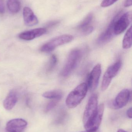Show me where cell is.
<instances>
[{"label": "cell", "instance_id": "6da1fadb", "mask_svg": "<svg viewBox=\"0 0 132 132\" xmlns=\"http://www.w3.org/2000/svg\"><path fill=\"white\" fill-rule=\"evenodd\" d=\"M88 87L85 83L77 86L67 96L66 103L69 108H74L80 104L87 93Z\"/></svg>", "mask_w": 132, "mask_h": 132}, {"label": "cell", "instance_id": "7a4b0ae2", "mask_svg": "<svg viewBox=\"0 0 132 132\" xmlns=\"http://www.w3.org/2000/svg\"><path fill=\"white\" fill-rule=\"evenodd\" d=\"M81 54L80 50L78 49L74 50L71 52L61 71V75L63 77H67L73 72L80 60Z\"/></svg>", "mask_w": 132, "mask_h": 132}, {"label": "cell", "instance_id": "3957f363", "mask_svg": "<svg viewBox=\"0 0 132 132\" xmlns=\"http://www.w3.org/2000/svg\"><path fill=\"white\" fill-rule=\"evenodd\" d=\"M73 39L72 35H64L53 38L43 45L40 48L41 52L49 53L54 50L57 47L71 42Z\"/></svg>", "mask_w": 132, "mask_h": 132}, {"label": "cell", "instance_id": "277c9868", "mask_svg": "<svg viewBox=\"0 0 132 132\" xmlns=\"http://www.w3.org/2000/svg\"><path fill=\"white\" fill-rule=\"evenodd\" d=\"M97 95H92L88 100L83 116V122L85 125L96 115L98 109Z\"/></svg>", "mask_w": 132, "mask_h": 132}, {"label": "cell", "instance_id": "5b68a950", "mask_svg": "<svg viewBox=\"0 0 132 132\" xmlns=\"http://www.w3.org/2000/svg\"><path fill=\"white\" fill-rule=\"evenodd\" d=\"M122 62L118 60L114 64L109 67L105 71L102 80L101 89L103 91L106 90L110 85L112 78L117 75L121 67Z\"/></svg>", "mask_w": 132, "mask_h": 132}, {"label": "cell", "instance_id": "8992f818", "mask_svg": "<svg viewBox=\"0 0 132 132\" xmlns=\"http://www.w3.org/2000/svg\"><path fill=\"white\" fill-rule=\"evenodd\" d=\"M132 13L128 12L121 15L116 20L114 26V35H119L125 31L131 23Z\"/></svg>", "mask_w": 132, "mask_h": 132}, {"label": "cell", "instance_id": "52a82bcc", "mask_svg": "<svg viewBox=\"0 0 132 132\" xmlns=\"http://www.w3.org/2000/svg\"><path fill=\"white\" fill-rule=\"evenodd\" d=\"M104 111V105L102 104L98 106L97 112L94 117L90 121L84 126L86 131L88 132H97L99 128Z\"/></svg>", "mask_w": 132, "mask_h": 132}, {"label": "cell", "instance_id": "ba28073f", "mask_svg": "<svg viewBox=\"0 0 132 132\" xmlns=\"http://www.w3.org/2000/svg\"><path fill=\"white\" fill-rule=\"evenodd\" d=\"M101 73V65L98 63L94 67L89 74L88 78L87 86L91 91L94 90L97 87Z\"/></svg>", "mask_w": 132, "mask_h": 132}, {"label": "cell", "instance_id": "9c48e42d", "mask_svg": "<svg viewBox=\"0 0 132 132\" xmlns=\"http://www.w3.org/2000/svg\"><path fill=\"white\" fill-rule=\"evenodd\" d=\"M123 11H121L114 17L105 31L103 32L102 35H101L100 37L98 39L97 42L100 45L104 44L110 41L111 39L112 38L114 35V26L116 20L122 14V13H123Z\"/></svg>", "mask_w": 132, "mask_h": 132}, {"label": "cell", "instance_id": "30bf717a", "mask_svg": "<svg viewBox=\"0 0 132 132\" xmlns=\"http://www.w3.org/2000/svg\"><path fill=\"white\" fill-rule=\"evenodd\" d=\"M131 91L128 89H125L119 92L116 96L112 103L114 109H119L125 106L131 98Z\"/></svg>", "mask_w": 132, "mask_h": 132}, {"label": "cell", "instance_id": "8fae6325", "mask_svg": "<svg viewBox=\"0 0 132 132\" xmlns=\"http://www.w3.org/2000/svg\"><path fill=\"white\" fill-rule=\"evenodd\" d=\"M27 125L26 121L22 119H14L7 122L5 130L7 132H23Z\"/></svg>", "mask_w": 132, "mask_h": 132}, {"label": "cell", "instance_id": "7c38bea8", "mask_svg": "<svg viewBox=\"0 0 132 132\" xmlns=\"http://www.w3.org/2000/svg\"><path fill=\"white\" fill-rule=\"evenodd\" d=\"M46 32V29L45 28H38L22 32L19 34V37L21 39L29 41L42 36Z\"/></svg>", "mask_w": 132, "mask_h": 132}, {"label": "cell", "instance_id": "4fadbf2b", "mask_svg": "<svg viewBox=\"0 0 132 132\" xmlns=\"http://www.w3.org/2000/svg\"><path fill=\"white\" fill-rule=\"evenodd\" d=\"M23 19L26 25L32 26L37 24L38 20L33 13L32 10L28 7H25L23 9Z\"/></svg>", "mask_w": 132, "mask_h": 132}, {"label": "cell", "instance_id": "5bb4252c", "mask_svg": "<svg viewBox=\"0 0 132 132\" xmlns=\"http://www.w3.org/2000/svg\"><path fill=\"white\" fill-rule=\"evenodd\" d=\"M18 101L17 94L14 91H11L3 102V106L6 110H11L15 106Z\"/></svg>", "mask_w": 132, "mask_h": 132}, {"label": "cell", "instance_id": "9a60e30c", "mask_svg": "<svg viewBox=\"0 0 132 132\" xmlns=\"http://www.w3.org/2000/svg\"><path fill=\"white\" fill-rule=\"evenodd\" d=\"M43 97L45 98L53 100H60L63 96V93L60 90L49 91L43 93Z\"/></svg>", "mask_w": 132, "mask_h": 132}, {"label": "cell", "instance_id": "2e32d148", "mask_svg": "<svg viewBox=\"0 0 132 132\" xmlns=\"http://www.w3.org/2000/svg\"><path fill=\"white\" fill-rule=\"evenodd\" d=\"M7 6L13 14L18 13L21 9V3L19 0H7Z\"/></svg>", "mask_w": 132, "mask_h": 132}, {"label": "cell", "instance_id": "e0dca14e", "mask_svg": "<svg viewBox=\"0 0 132 132\" xmlns=\"http://www.w3.org/2000/svg\"><path fill=\"white\" fill-rule=\"evenodd\" d=\"M132 27L126 32L122 41V47L125 49L130 48L132 46Z\"/></svg>", "mask_w": 132, "mask_h": 132}, {"label": "cell", "instance_id": "ac0fdd59", "mask_svg": "<svg viewBox=\"0 0 132 132\" xmlns=\"http://www.w3.org/2000/svg\"><path fill=\"white\" fill-rule=\"evenodd\" d=\"M93 15L90 13L89 14L86 18L84 19L83 21L78 26V28L81 29L87 26H89L90 22L93 19Z\"/></svg>", "mask_w": 132, "mask_h": 132}, {"label": "cell", "instance_id": "d6986e66", "mask_svg": "<svg viewBox=\"0 0 132 132\" xmlns=\"http://www.w3.org/2000/svg\"><path fill=\"white\" fill-rule=\"evenodd\" d=\"M57 62V56L55 55H52L51 56L48 67L47 68V71L50 72L54 69L56 65Z\"/></svg>", "mask_w": 132, "mask_h": 132}, {"label": "cell", "instance_id": "ffe728a7", "mask_svg": "<svg viewBox=\"0 0 132 132\" xmlns=\"http://www.w3.org/2000/svg\"><path fill=\"white\" fill-rule=\"evenodd\" d=\"M60 100H53L51 101L50 102L46 107L45 109V112L46 113H47L48 112L50 111V110L54 108L58 104Z\"/></svg>", "mask_w": 132, "mask_h": 132}, {"label": "cell", "instance_id": "44dd1931", "mask_svg": "<svg viewBox=\"0 0 132 132\" xmlns=\"http://www.w3.org/2000/svg\"><path fill=\"white\" fill-rule=\"evenodd\" d=\"M118 0H104L101 4V6L103 7H106L112 5Z\"/></svg>", "mask_w": 132, "mask_h": 132}, {"label": "cell", "instance_id": "7402d4cb", "mask_svg": "<svg viewBox=\"0 0 132 132\" xmlns=\"http://www.w3.org/2000/svg\"><path fill=\"white\" fill-rule=\"evenodd\" d=\"M94 28L92 26H88L81 29L82 33L84 35H87L91 33L94 31Z\"/></svg>", "mask_w": 132, "mask_h": 132}, {"label": "cell", "instance_id": "603a6c76", "mask_svg": "<svg viewBox=\"0 0 132 132\" xmlns=\"http://www.w3.org/2000/svg\"><path fill=\"white\" fill-rule=\"evenodd\" d=\"M5 11L4 0H0V14H3Z\"/></svg>", "mask_w": 132, "mask_h": 132}, {"label": "cell", "instance_id": "cb8c5ba5", "mask_svg": "<svg viewBox=\"0 0 132 132\" xmlns=\"http://www.w3.org/2000/svg\"><path fill=\"white\" fill-rule=\"evenodd\" d=\"M127 115L128 117L129 118L131 119L132 118V109L131 108H130L128 109L127 111Z\"/></svg>", "mask_w": 132, "mask_h": 132}, {"label": "cell", "instance_id": "d4e9b609", "mask_svg": "<svg viewBox=\"0 0 132 132\" xmlns=\"http://www.w3.org/2000/svg\"><path fill=\"white\" fill-rule=\"evenodd\" d=\"M132 0H126L125 3V7H128L132 5Z\"/></svg>", "mask_w": 132, "mask_h": 132}, {"label": "cell", "instance_id": "484cf974", "mask_svg": "<svg viewBox=\"0 0 132 132\" xmlns=\"http://www.w3.org/2000/svg\"><path fill=\"white\" fill-rule=\"evenodd\" d=\"M117 132H127L126 131H125V130H123V129H119L118 130V131Z\"/></svg>", "mask_w": 132, "mask_h": 132}, {"label": "cell", "instance_id": "4316f807", "mask_svg": "<svg viewBox=\"0 0 132 132\" xmlns=\"http://www.w3.org/2000/svg\"><path fill=\"white\" fill-rule=\"evenodd\" d=\"M88 132L87 131H81V132Z\"/></svg>", "mask_w": 132, "mask_h": 132}]
</instances>
